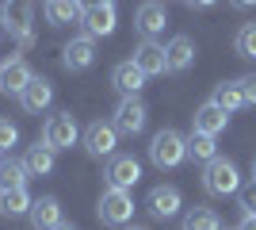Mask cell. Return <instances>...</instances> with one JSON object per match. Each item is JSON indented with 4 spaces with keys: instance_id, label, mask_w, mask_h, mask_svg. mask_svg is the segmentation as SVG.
<instances>
[{
    "instance_id": "cell-9",
    "label": "cell",
    "mask_w": 256,
    "mask_h": 230,
    "mask_svg": "<svg viewBox=\"0 0 256 230\" xmlns=\"http://www.w3.org/2000/svg\"><path fill=\"white\" fill-rule=\"evenodd\" d=\"M115 146H118V131H115V123H88V131H84V150L92 153V157H115Z\"/></svg>"
},
{
    "instance_id": "cell-17",
    "label": "cell",
    "mask_w": 256,
    "mask_h": 230,
    "mask_svg": "<svg viewBox=\"0 0 256 230\" xmlns=\"http://www.w3.org/2000/svg\"><path fill=\"white\" fill-rule=\"evenodd\" d=\"M111 85H115L122 96H138L142 88H146V73H142L134 62H118V66L111 69Z\"/></svg>"
},
{
    "instance_id": "cell-1",
    "label": "cell",
    "mask_w": 256,
    "mask_h": 230,
    "mask_svg": "<svg viewBox=\"0 0 256 230\" xmlns=\"http://www.w3.org/2000/svg\"><path fill=\"white\" fill-rule=\"evenodd\" d=\"M0 27L16 39L20 46H31L34 43V12L27 0H4L0 4Z\"/></svg>"
},
{
    "instance_id": "cell-22",
    "label": "cell",
    "mask_w": 256,
    "mask_h": 230,
    "mask_svg": "<svg viewBox=\"0 0 256 230\" xmlns=\"http://www.w3.org/2000/svg\"><path fill=\"white\" fill-rule=\"evenodd\" d=\"M34 199L27 196V188H0V215H27Z\"/></svg>"
},
{
    "instance_id": "cell-39",
    "label": "cell",
    "mask_w": 256,
    "mask_h": 230,
    "mask_svg": "<svg viewBox=\"0 0 256 230\" xmlns=\"http://www.w3.org/2000/svg\"><path fill=\"white\" fill-rule=\"evenodd\" d=\"M222 230H226V226H222Z\"/></svg>"
},
{
    "instance_id": "cell-32",
    "label": "cell",
    "mask_w": 256,
    "mask_h": 230,
    "mask_svg": "<svg viewBox=\"0 0 256 230\" xmlns=\"http://www.w3.org/2000/svg\"><path fill=\"white\" fill-rule=\"evenodd\" d=\"M237 230H256V215H245V219H241V226Z\"/></svg>"
},
{
    "instance_id": "cell-12",
    "label": "cell",
    "mask_w": 256,
    "mask_h": 230,
    "mask_svg": "<svg viewBox=\"0 0 256 230\" xmlns=\"http://www.w3.org/2000/svg\"><path fill=\"white\" fill-rule=\"evenodd\" d=\"M31 69L23 58H8V62H0V92L4 96H23V88L31 85Z\"/></svg>"
},
{
    "instance_id": "cell-18",
    "label": "cell",
    "mask_w": 256,
    "mask_h": 230,
    "mask_svg": "<svg viewBox=\"0 0 256 230\" xmlns=\"http://www.w3.org/2000/svg\"><path fill=\"white\" fill-rule=\"evenodd\" d=\"M27 215H31L34 230H54L58 222H62V203H58L54 196H42V199H34V203H31Z\"/></svg>"
},
{
    "instance_id": "cell-5",
    "label": "cell",
    "mask_w": 256,
    "mask_h": 230,
    "mask_svg": "<svg viewBox=\"0 0 256 230\" xmlns=\"http://www.w3.org/2000/svg\"><path fill=\"white\" fill-rule=\"evenodd\" d=\"M80 138V127H76V119L69 115V111H58V115H50L42 127V142L50 146L54 153L58 150H69V146Z\"/></svg>"
},
{
    "instance_id": "cell-13",
    "label": "cell",
    "mask_w": 256,
    "mask_h": 230,
    "mask_svg": "<svg viewBox=\"0 0 256 230\" xmlns=\"http://www.w3.org/2000/svg\"><path fill=\"white\" fill-rule=\"evenodd\" d=\"M130 62H134V66H138L146 77L168 73V62H164V46H160V43H153V39L138 43V50H134V58H130Z\"/></svg>"
},
{
    "instance_id": "cell-25",
    "label": "cell",
    "mask_w": 256,
    "mask_h": 230,
    "mask_svg": "<svg viewBox=\"0 0 256 230\" xmlns=\"http://www.w3.org/2000/svg\"><path fill=\"white\" fill-rule=\"evenodd\" d=\"M184 230H222V219L214 207H192L184 215Z\"/></svg>"
},
{
    "instance_id": "cell-14",
    "label": "cell",
    "mask_w": 256,
    "mask_h": 230,
    "mask_svg": "<svg viewBox=\"0 0 256 230\" xmlns=\"http://www.w3.org/2000/svg\"><path fill=\"white\" fill-rule=\"evenodd\" d=\"M80 23H84V35H88V39H107V35L115 31V4H100V8H84Z\"/></svg>"
},
{
    "instance_id": "cell-3",
    "label": "cell",
    "mask_w": 256,
    "mask_h": 230,
    "mask_svg": "<svg viewBox=\"0 0 256 230\" xmlns=\"http://www.w3.org/2000/svg\"><path fill=\"white\" fill-rule=\"evenodd\" d=\"M203 188L210 196H237V188H241L237 165L230 161V157H214V161L203 169Z\"/></svg>"
},
{
    "instance_id": "cell-30",
    "label": "cell",
    "mask_w": 256,
    "mask_h": 230,
    "mask_svg": "<svg viewBox=\"0 0 256 230\" xmlns=\"http://www.w3.org/2000/svg\"><path fill=\"white\" fill-rule=\"evenodd\" d=\"M237 85H241V96H245V104H256V77H241Z\"/></svg>"
},
{
    "instance_id": "cell-16",
    "label": "cell",
    "mask_w": 256,
    "mask_h": 230,
    "mask_svg": "<svg viewBox=\"0 0 256 230\" xmlns=\"http://www.w3.org/2000/svg\"><path fill=\"white\" fill-rule=\"evenodd\" d=\"M164 62H168V73H184V69H192L195 62V43L188 35H176L168 46H164Z\"/></svg>"
},
{
    "instance_id": "cell-19",
    "label": "cell",
    "mask_w": 256,
    "mask_h": 230,
    "mask_svg": "<svg viewBox=\"0 0 256 230\" xmlns=\"http://www.w3.org/2000/svg\"><path fill=\"white\" fill-rule=\"evenodd\" d=\"M226 123H230V115H226L214 100H206L203 108L195 111V131H199V134H214V138H218V134L226 131Z\"/></svg>"
},
{
    "instance_id": "cell-2",
    "label": "cell",
    "mask_w": 256,
    "mask_h": 230,
    "mask_svg": "<svg viewBox=\"0 0 256 230\" xmlns=\"http://www.w3.org/2000/svg\"><path fill=\"white\" fill-rule=\"evenodd\" d=\"M184 157H188V138H184L180 131L164 127V131L153 134V142H150V161L157 165V169H176Z\"/></svg>"
},
{
    "instance_id": "cell-28",
    "label": "cell",
    "mask_w": 256,
    "mask_h": 230,
    "mask_svg": "<svg viewBox=\"0 0 256 230\" xmlns=\"http://www.w3.org/2000/svg\"><path fill=\"white\" fill-rule=\"evenodd\" d=\"M237 203H241V211H245V215H256V176L248 180V184L237 188Z\"/></svg>"
},
{
    "instance_id": "cell-36",
    "label": "cell",
    "mask_w": 256,
    "mask_h": 230,
    "mask_svg": "<svg viewBox=\"0 0 256 230\" xmlns=\"http://www.w3.org/2000/svg\"><path fill=\"white\" fill-rule=\"evenodd\" d=\"M252 176H256V157H252Z\"/></svg>"
},
{
    "instance_id": "cell-11",
    "label": "cell",
    "mask_w": 256,
    "mask_h": 230,
    "mask_svg": "<svg viewBox=\"0 0 256 230\" xmlns=\"http://www.w3.org/2000/svg\"><path fill=\"white\" fill-rule=\"evenodd\" d=\"M134 27H138L146 39H157L164 27H168V12H164V0H146L134 12Z\"/></svg>"
},
{
    "instance_id": "cell-23",
    "label": "cell",
    "mask_w": 256,
    "mask_h": 230,
    "mask_svg": "<svg viewBox=\"0 0 256 230\" xmlns=\"http://www.w3.org/2000/svg\"><path fill=\"white\" fill-rule=\"evenodd\" d=\"M23 165H27V173H31V176H46V173H54V150H50L46 142L31 146V150H27V157H23Z\"/></svg>"
},
{
    "instance_id": "cell-6",
    "label": "cell",
    "mask_w": 256,
    "mask_h": 230,
    "mask_svg": "<svg viewBox=\"0 0 256 230\" xmlns=\"http://www.w3.org/2000/svg\"><path fill=\"white\" fill-rule=\"evenodd\" d=\"M146 119H150V108H146L138 96H122V104L115 108V119L111 123H115L118 134H130V138H134V134L146 131Z\"/></svg>"
},
{
    "instance_id": "cell-4",
    "label": "cell",
    "mask_w": 256,
    "mask_h": 230,
    "mask_svg": "<svg viewBox=\"0 0 256 230\" xmlns=\"http://www.w3.org/2000/svg\"><path fill=\"white\" fill-rule=\"evenodd\" d=\"M96 215L107 226H126V222L134 219V196L122 192V188H107L104 196H100V203H96Z\"/></svg>"
},
{
    "instance_id": "cell-33",
    "label": "cell",
    "mask_w": 256,
    "mask_h": 230,
    "mask_svg": "<svg viewBox=\"0 0 256 230\" xmlns=\"http://www.w3.org/2000/svg\"><path fill=\"white\" fill-rule=\"evenodd\" d=\"M188 4H192V8H214L218 0H188Z\"/></svg>"
},
{
    "instance_id": "cell-24",
    "label": "cell",
    "mask_w": 256,
    "mask_h": 230,
    "mask_svg": "<svg viewBox=\"0 0 256 230\" xmlns=\"http://www.w3.org/2000/svg\"><path fill=\"white\" fill-rule=\"evenodd\" d=\"M210 100L226 111V115H234L237 108H245V96H241V85H237V81H222V85L214 88Z\"/></svg>"
},
{
    "instance_id": "cell-37",
    "label": "cell",
    "mask_w": 256,
    "mask_h": 230,
    "mask_svg": "<svg viewBox=\"0 0 256 230\" xmlns=\"http://www.w3.org/2000/svg\"><path fill=\"white\" fill-rule=\"evenodd\" d=\"M126 230H146V226H126Z\"/></svg>"
},
{
    "instance_id": "cell-26",
    "label": "cell",
    "mask_w": 256,
    "mask_h": 230,
    "mask_svg": "<svg viewBox=\"0 0 256 230\" xmlns=\"http://www.w3.org/2000/svg\"><path fill=\"white\" fill-rule=\"evenodd\" d=\"M27 165L16 161V157H8V161L0 165V188H27Z\"/></svg>"
},
{
    "instance_id": "cell-10",
    "label": "cell",
    "mask_w": 256,
    "mask_h": 230,
    "mask_svg": "<svg viewBox=\"0 0 256 230\" xmlns=\"http://www.w3.org/2000/svg\"><path fill=\"white\" fill-rule=\"evenodd\" d=\"M62 62L69 73H84L92 62H96V39H88V35H76V39H69L62 50Z\"/></svg>"
},
{
    "instance_id": "cell-35",
    "label": "cell",
    "mask_w": 256,
    "mask_h": 230,
    "mask_svg": "<svg viewBox=\"0 0 256 230\" xmlns=\"http://www.w3.org/2000/svg\"><path fill=\"white\" fill-rule=\"evenodd\" d=\"M54 230H76V226H73V222H58Z\"/></svg>"
},
{
    "instance_id": "cell-34",
    "label": "cell",
    "mask_w": 256,
    "mask_h": 230,
    "mask_svg": "<svg viewBox=\"0 0 256 230\" xmlns=\"http://www.w3.org/2000/svg\"><path fill=\"white\" fill-rule=\"evenodd\" d=\"M100 4H111V0H80V8H100Z\"/></svg>"
},
{
    "instance_id": "cell-31",
    "label": "cell",
    "mask_w": 256,
    "mask_h": 230,
    "mask_svg": "<svg viewBox=\"0 0 256 230\" xmlns=\"http://www.w3.org/2000/svg\"><path fill=\"white\" fill-rule=\"evenodd\" d=\"M237 12H248V8H256V0H230Z\"/></svg>"
},
{
    "instance_id": "cell-27",
    "label": "cell",
    "mask_w": 256,
    "mask_h": 230,
    "mask_svg": "<svg viewBox=\"0 0 256 230\" xmlns=\"http://www.w3.org/2000/svg\"><path fill=\"white\" fill-rule=\"evenodd\" d=\"M234 46H237V54H241V58H256V23H245V27L237 31Z\"/></svg>"
},
{
    "instance_id": "cell-29",
    "label": "cell",
    "mask_w": 256,
    "mask_h": 230,
    "mask_svg": "<svg viewBox=\"0 0 256 230\" xmlns=\"http://www.w3.org/2000/svg\"><path fill=\"white\" fill-rule=\"evenodd\" d=\"M16 142H20V127L12 119H0V150H12Z\"/></svg>"
},
{
    "instance_id": "cell-21",
    "label": "cell",
    "mask_w": 256,
    "mask_h": 230,
    "mask_svg": "<svg viewBox=\"0 0 256 230\" xmlns=\"http://www.w3.org/2000/svg\"><path fill=\"white\" fill-rule=\"evenodd\" d=\"M188 157L199 161V165H210L214 157H218V142H214V134L192 131V134H188Z\"/></svg>"
},
{
    "instance_id": "cell-8",
    "label": "cell",
    "mask_w": 256,
    "mask_h": 230,
    "mask_svg": "<svg viewBox=\"0 0 256 230\" xmlns=\"http://www.w3.org/2000/svg\"><path fill=\"white\" fill-rule=\"evenodd\" d=\"M184 207V196H180V188L176 184H157L146 196V211H150L153 219H176Z\"/></svg>"
},
{
    "instance_id": "cell-20",
    "label": "cell",
    "mask_w": 256,
    "mask_h": 230,
    "mask_svg": "<svg viewBox=\"0 0 256 230\" xmlns=\"http://www.w3.org/2000/svg\"><path fill=\"white\" fill-rule=\"evenodd\" d=\"M84 16L80 0H46V23L54 27H65V23H76Z\"/></svg>"
},
{
    "instance_id": "cell-15",
    "label": "cell",
    "mask_w": 256,
    "mask_h": 230,
    "mask_svg": "<svg viewBox=\"0 0 256 230\" xmlns=\"http://www.w3.org/2000/svg\"><path fill=\"white\" fill-rule=\"evenodd\" d=\"M23 111H31V115H38V111H46L54 104V85L46 81V77H31V85L23 88V96H20Z\"/></svg>"
},
{
    "instance_id": "cell-7",
    "label": "cell",
    "mask_w": 256,
    "mask_h": 230,
    "mask_svg": "<svg viewBox=\"0 0 256 230\" xmlns=\"http://www.w3.org/2000/svg\"><path fill=\"white\" fill-rule=\"evenodd\" d=\"M104 180H107V188H122V192H130V188L142 180V165H138V157L115 153V157L107 161V169H104Z\"/></svg>"
},
{
    "instance_id": "cell-38",
    "label": "cell",
    "mask_w": 256,
    "mask_h": 230,
    "mask_svg": "<svg viewBox=\"0 0 256 230\" xmlns=\"http://www.w3.org/2000/svg\"><path fill=\"white\" fill-rule=\"evenodd\" d=\"M42 4H46V0H42Z\"/></svg>"
}]
</instances>
